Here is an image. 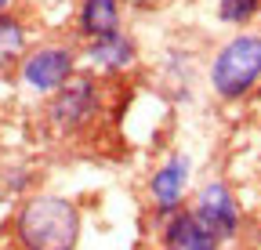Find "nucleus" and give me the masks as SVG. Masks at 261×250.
Listing matches in <instances>:
<instances>
[{
    "instance_id": "f257e3e1",
    "label": "nucleus",
    "mask_w": 261,
    "mask_h": 250,
    "mask_svg": "<svg viewBox=\"0 0 261 250\" xmlns=\"http://www.w3.org/2000/svg\"><path fill=\"white\" fill-rule=\"evenodd\" d=\"M11 232L22 250H76L84 217L80 207L55 192L25 196L11 217Z\"/></svg>"
},
{
    "instance_id": "f03ea898",
    "label": "nucleus",
    "mask_w": 261,
    "mask_h": 250,
    "mask_svg": "<svg viewBox=\"0 0 261 250\" xmlns=\"http://www.w3.org/2000/svg\"><path fill=\"white\" fill-rule=\"evenodd\" d=\"M207 84L221 102H243L254 95L261 87V33L243 29L228 37L207 66Z\"/></svg>"
},
{
    "instance_id": "7ed1b4c3",
    "label": "nucleus",
    "mask_w": 261,
    "mask_h": 250,
    "mask_svg": "<svg viewBox=\"0 0 261 250\" xmlns=\"http://www.w3.org/2000/svg\"><path fill=\"white\" fill-rule=\"evenodd\" d=\"M102 113V84L94 73H76L44 102V123L55 134H80Z\"/></svg>"
},
{
    "instance_id": "20e7f679",
    "label": "nucleus",
    "mask_w": 261,
    "mask_h": 250,
    "mask_svg": "<svg viewBox=\"0 0 261 250\" xmlns=\"http://www.w3.org/2000/svg\"><path fill=\"white\" fill-rule=\"evenodd\" d=\"M76 47L73 44H40V47H29L25 58L18 62V80L37 91V95H55L58 87H65L80 69H76Z\"/></svg>"
},
{
    "instance_id": "39448f33",
    "label": "nucleus",
    "mask_w": 261,
    "mask_h": 250,
    "mask_svg": "<svg viewBox=\"0 0 261 250\" xmlns=\"http://www.w3.org/2000/svg\"><path fill=\"white\" fill-rule=\"evenodd\" d=\"M192 214L200 217V221L225 243V239H236L240 232V221H243V214H240V200L232 192V185L221 181V178H211L200 185V192H196L192 200Z\"/></svg>"
},
{
    "instance_id": "423d86ee",
    "label": "nucleus",
    "mask_w": 261,
    "mask_h": 250,
    "mask_svg": "<svg viewBox=\"0 0 261 250\" xmlns=\"http://www.w3.org/2000/svg\"><path fill=\"white\" fill-rule=\"evenodd\" d=\"M189 178H192V160L185 152H171L149 174V200L160 217H171L174 210H181L185 192H189Z\"/></svg>"
},
{
    "instance_id": "0eeeda50",
    "label": "nucleus",
    "mask_w": 261,
    "mask_h": 250,
    "mask_svg": "<svg viewBox=\"0 0 261 250\" xmlns=\"http://www.w3.org/2000/svg\"><path fill=\"white\" fill-rule=\"evenodd\" d=\"M163 250H221V239L192 214V207L163 217Z\"/></svg>"
},
{
    "instance_id": "6e6552de",
    "label": "nucleus",
    "mask_w": 261,
    "mask_h": 250,
    "mask_svg": "<svg viewBox=\"0 0 261 250\" xmlns=\"http://www.w3.org/2000/svg\"><path fill=\"white\" fill-rule=\"evenodd\" d=\"M84 58L91 62V66H94L98 73L113 76V73H123V69H130V66L138 62V44L130 40V37L123 33V29H116V33H109V37L87 40Z\"/></svg>"
},
{
    "instance_id": "1a4fd4ad",
    "label": "nucleus",
    "mask_w": 261,
    "mask_h": 250,
    "mask_svg": "<svg viewBox=\"0 0 261 250\" xmlns=\"http://www.w3.org/2000/svg\"><path fill=\"white\" fill-rule=\"evenodd\" d=\"M120 22H123L120 0H80V8H76V29L87 40L116 33Z\"/></svg>"
},
{
    "instance_id": "9d476101",
    "label": "nucleus",
    "mask_w": 261,
    "mask_h": 250,
    "mask_svg": "<svg viewBox=\"0 0 261 250\" xmlns=\"http://www.w3.org/2000/svg\"><path fill=\"white\" fill-rule=\"evenodd\" d=\"M29 51V29L18 15H0V69H18V62Z\"/></svg>"
},
{
    "instance_id": "9b49d317",
    "label": "nucleus",
    "mask_w": 261,
    "mask_h": 250,
    "mask_svg": "<svg viewBox=\"0 0 261 250\" xmlns=\"http://www.w3.org/2000/svg\"><path fill=\"white\" fill-rule=\"evenodd\" d=\"M257 15H261V0H218V22H225V25L243 29Z\"/></svg>"
},
{
    "instance_id": "f8f14e48",
    "label": "nucleus",
    "mask_w": 261,
    "mask_h": 250,
    "mask_svg": "<svg viewBox=\"0 0 261 250\" xmlns=\"http://www.w3.org/2000/svg\"><path fill=\"white\" fill-rule=\"evenodd\" d=\"M11 8H15V0H0V15H8Z\"/></svg>"
}]
</instances>
